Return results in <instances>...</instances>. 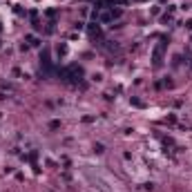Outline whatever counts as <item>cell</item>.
Instances as JSON below:
<instances>
[{
	"instance_id": "3957f363",
	"label": "cell",
	"mask_w": 192,
	"mask_h": 192,
	"mask_svg": "<svg viewBox=\"0 0 192 192\" xmlns=\"http://www.w3.org/2000/svg\"><path fill=\"white\" fill-rule=\"evenodd\" d=\"M100 20H103V23L112 20V11H105V14H100Z\"/></svg>"
},
{
	"instance_id": "7a4b0ae2",
	"label": "cell",
	"mask_w": 192,
	"mask_h": 192,
	"mask_svg": "<svg viewBox=\"0 0 192 192\" xmlns=\"http://www.w3.org/2000/svg\"><path fill=\"white\" fill-rule=\"evenodd\" d=\"M90 33H92V36H100V29H98V25H92V27H90Z\"/></svg>"
},
{
	"instance_id": "277c9868",
	"label": "cell",
	"mask_w": 192,
	"mask_h": 192,
	"mask_svg": "<svg viewBox=\"0 0 192 192\" xmlns=\"http://www.w3.org/2000/svg\"><path fill=\"white\" fill-rule=\"evenodd\" d=\"M185 27H188V29L192 31V20H188V23H185Z\"/></svg>"
},
{
	"instance_id": "6da1fadb",
	"label": "cell",
	"mask_w": 192,
	"mask_h": 192,
	"mask_svg": "<svg viewBox=\"0 0 192 192\" xmlns=\"http://www.w3.org/2000/svg\"><path fill=\"white\" fill-rule=\"evenodd\" d=\"M163 47H165V40H159V45L154 47V65H161V58H163Z\"/></svg>"
}]
</instances>
